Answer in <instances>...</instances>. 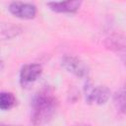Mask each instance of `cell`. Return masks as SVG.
<instances>
[{"label": "cell", "instance_id": "6da1fadb", "mask_svg": "<svg viewBox=\"0 0 126 126\" xmlns=\"http://www.w3.org/2000/svg\"><path fill=\"white\" fill-rule=\"evenodd\" d=\"M57 99L48 89L39 91L32 100L31 120L34 125H41L49 122L55 114Z\"/></svg>", "mask_w": 126, "mask_h": 126}, {"label": "cell", "instance_id": "7a4b0ae2", "mask_svg": "<svg viewBox=\"0 0 126 126\" xmlns=\"http://www.w3.org/2000/svg\"><path fill=\"white\" fill-rule=\"evenodd\" d=\"M61 64L65 70L79 78H86L89 75V67L83 60L78 57L69 55L64 56Z\"/></svg>", "mask_w": 126, "mask_h": 126}, {"label": "cell", "instance_id": "3957f363", "mask_svg": "<svg viewBox=\"0 0 126 126\" xmlns=\"http://www.w3.org/2000/svg\"><path fill=\"white\" fill-rule=\"evenodd\" d=\"M9 12L17 18L30 20L35 17L36 8L32 4L22 3V2H13L9 5Z\"/></svg>", "mask_w": 126, "mask_h": 126}, {"label": "cell", "instance_id": "277c9868", "mask_svg": "<svg viewBox=\"0 0 126 126\" xmlns=\"http://www.w3.org/2000/svg\"><path fill=\"white\" fill-rule=\"evenodd\" d=\"M42 67L39 64H26L20 72V81L22 85H28L34 82L41 74Z\"/></svg>", "mask_w": 126, "mask_h": 126}, {"label": "cell", "instance_id": "5b68a950", "mask_svg": "<svg viewBox=\"0 0 126 126\" xmlns=\"http://www.w3.org/2000/svg\"><path fill=\"white\" fill-rule=\"evenodd\" d=\"M110 96V91L104 86H97L87 93V102L103 104L105 103Z\"/></svg>", "mask_w": 126, "mask_h": 126}, {"label": "cell", "instance_id": "8992f818", "mask_svg": "<svg viewBox=\"0 0 126 126\" xmlns=\"http://www.w3.org/2000/svg\"><path fill=\"white\" fill-rule=\"evenodd\" d=\"M83 0H63L61 2L48 3L52 11L58 13H75L79 10Z\"/></svg>", "mask_w": 126, "mask_h": 126}, {"label": "cell", "instance_id": "52a82bcc", "mask_svg": "<svg viewBox=\"0 0 126 126\" xmlns=\"http://www.w3.org/2000/svg\"><path fill=\"white\" fill-rule=\"evenodd\" d=\"M103 44L107 49H109L111 51H114L116 53H119V52L124 53L125 39L120 34H114V35L108 36L107 38L104 39Z\"/></svg>", "mask_w": 126, "mask_h": 126}, {"label": "cell", "instance_id": "ba28073f", "mask_svg": "<svg viewBox=\"0 0 126 126\" xmlns=\"http://www.w3.org/2000/svg\"><path fill=\"white\" fill-rule=\"evenodd\" d=\"M22 32V29L12 23H0V39H10Z\"/></svg>", "mask_w": 126, "mask_h": 126}, {"label": "cell", "instance_id": "9c48e42d", "mask_svg": "<svg viewBox=\"0 0 126 126\" xmlns=\"http://www.w3.org/2000/svg\"><path fill=\"white\" fill-rule=\"evenodd\" d=\"M16 104V98L12 93L1 92L0 93V109L9 110Z\"/></svg>", "mask_w": 126, "mask_h": 126}, {"label": "cell", "instance_id": "30bf717a", "mask_svg": "<svg viewBox=\"0 0 126 126\" xmlns=\"http://www.w3.org/2000/svg\"><path fill=\"white\" fill-rule=\"evenodd\" d=\"M113 102H114L116 109L119 112L121 113L125 112V92H124L123 87L115 93L114 97H113Z\"/></svg>", "mask_w": 126, "mask_h": 126}]
</instances>
